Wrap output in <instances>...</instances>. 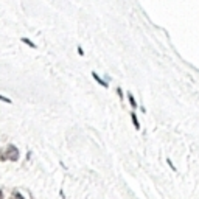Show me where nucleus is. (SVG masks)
<instances>
[{
	"label": "nucleus",
	"mask_w": 199,
	"mask_h": 199,
	"mask_svg": "<svg viewBox=\"0 0 199 199\" xmlns=\"http://www.w3.org/2000/svg\"><path fill=\"white\" fill-rule=\"evenodd\" d=\"M19 157H20V153H19L17 146H14V145H9V146L6 148V151H5V154L0 157V159H2V160L9 159V160H12V162H17Z\"/></svg>",
	"instance_id": "obj_1"
},
{
	"label": "nucleus",
	"mask_w": 199,
	"mask_h": 199,
	"mask_svg": "<svg viewBox=\"0 0 199 199\" xmlns=\"http://www.w3.org/2000/svg\"><path fill=\"white\" fill-rule=\"evenodd\" d=\"M90 75H92V78H94V79H95V81H97V83H98L101 87H104V89H108V87H109V84L106 83V81H104V79H103V78H101V76H100L97 72H92Z\"/></svg>",
	"instance_id": "obj_2"
},
{
	"label": "nucleus",
	"mask_w": 199,
	"mask_h": 199,
	"mask_svg": "<svg viewBox=\"0 0 199 199\" xmlns=\"http://www.w3.org/2000/svg\"><path fill=\"white\" fill-rule=\"evenodd\" d=\"M20 41H22L23 44H26L28 47H31V48H37V45H36V44H34L33 41H30L28 37H20Z\"/></svg>",
	"instance_id": "obj_3"
},
{
	"label": "nucleus",
	"mask_w": 199,
	"mask_h": 199,
	"mask_svg": "<svg viewBox=\"0 0 199 199\" xmlns=\"http://www.w3.org/2000/svg\"><path fill=\"white\" fill-rule=\"evenodd\" d=\"M11 199H25V197H23V194H22L19 190H12V193H11Z\"/></svg>",
	"instance_id": "obj_4"
},
{
	"label": "nucleus",
	"mask_w": 199,
	"mask_h": 199,
	"mask_svg": "<svg viewBox=\"0 0 199 199\" xmlns=\"http://www.w3.org/2000/svg\"><path fill=\"white\" fill-rule=\"evenodd\" d=\"M131 118H132V123H134V128L139 131V129H140V123H139V120H137L136 112H132V114H131Z\"/></svg>",
	"instance_id": "obj_5"
},
{
	"label": "nucleus",
	"mask_w": 199,
	"mask_h": 199,
	"mask_svg": "<svg viewBox=\"0 0 199 199\" xmlns=\"http://www.w3.org/2000/svg\"><path fill=\"white\" fill-rule=\"evenodd\" d=\"M128 100H129V103H131V106H132V108H137V103H136V100H134V97H132V94H131V92H129V94H128Z\"/></svg>",
	"instance_id": "obj_6"
},
{
	"label": "nucleus",
	"mask_w": 199,
	"mask_h": 199,
	"mask_svg": "<svg viewBox=\"0 0 199 199\" xmlns=\"http://www.w3.org/2000/svg\"><path fill=\"white\" fill-rule=\"evenodd\" d=\"M0 101L6 103V104H12V100H9V98H6V97H3V95H0Z\"/></svg>",
	"instance_id": "obj_7"
},
{
	"label": "nucleus",
	"mask_w": 199,
	"mask_h": 199,
	"mask_svg": "<svg viewBox=\"0 0 199 199\" xmlns=\"http://www.w3.org/2000/svg\"><path fill=\"white\" fill-rule=\"evenodd\" d=\"M78 55H79V56H84V50H83L81 47H78Z\"/></svg>",
	"instance_id": "obj_8"
},
{
	"label": "nucleus",
	"mask_w": 199,
	"mask_h": 199,
	"mask_svg": "<svg viewBox=\"0 0 199 199\" xmlns=\"http://www.w3.org/2000/svg\"><path fill=\"white\" fill-rule=\"evenodd\" d=\"M117 94H118V97H120V98L123 100V92H122V89H120V87L117 89Z\"/></svg>",
	"instance_id": "obj_9"
},
{
	"label": "nucleus",
	"mask_w": 199,
	"mask_h": 199,
	"mask_svg": "<svg viewBox=\"0 0 199 199\" xmlns=\"http://www.w3.org/2000/svg\"><path fill=\"white\" fill-rule=\"evenodd\" d=\"M0 199H3V193H2V190H0Z\"/></svg>",
	"instance_id": "obj_10"
}]
</instances>
